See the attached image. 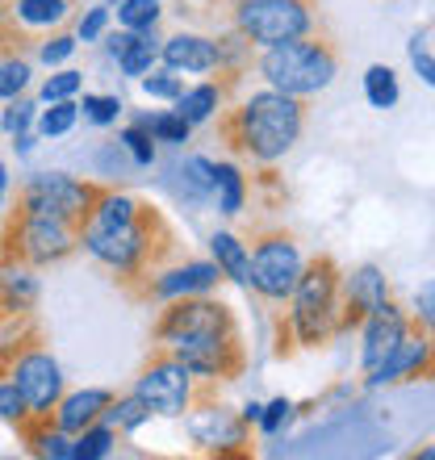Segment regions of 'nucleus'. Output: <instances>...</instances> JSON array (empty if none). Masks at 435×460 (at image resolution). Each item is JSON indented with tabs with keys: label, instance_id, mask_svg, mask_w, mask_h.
<instances>
[{
	"label": "nucleus",
	"instance_id": "c03bdc74",
	"mask_svg": "<svg viewBox=\"0 0 435 460\" xmlns=\"http://www.w3.org/2000/svg\"><path fill=\"white\" fill-rule=\"evenodd\" d=\"M105 25H109V9H88L75 38H80V42H97V38L105 34Z\"/></svg>",
	"mask_w": 435,
	"mask_h": 460
},
{
	"label": "nucleus",
	"instance_id": "20e7f679",
	"mask_svg": "<svg viewBox=\"0 0 435 460\" xmlns=\"http://www.w3.org/2000/svg\"><path fill=\"white\" fill-rule=\"evenodd\" d=\"M255 67L268 80V88L306 101V97H315V93H323L339 75V50L331 38L315 30V34H302V38H293V42L264 47Z\"/></svg>",
	"mask_w": 435,
	"mask_h": 460
},
{
	"label": "nucleus",
	"instance_id": "9b49d317",
	"mask_svg": "<svg viewBox=\"0 0 435 460\" xmlns=\"http://www.w3.org/2000/svg\"><path fill=\"white\" fill-rule=\"evenodd\" d=\"M134 394L146 402L151 414H164V419H181L189 411V394H193V373L184 368L176 356H172L164 343L151 348L146 364L138 368V381H134Z\"/></svg>",
	"mask_w": 435,
	"mask_h": 460
},
{
	"label": "nucleus",
	"instance_id": "4468645a",
	"mask_svg": "<svg viewBox=\"0 0 435 460\" xmlns=\"http://www.w3.org/2000/svg\"><path fill=\"white\" fill-rule=\"evenodd\" d=\"M386 297H389V285H386V272L377 264H364L351 277H343V285H339V310H335V335L360 331V323Z\"/></svg>",
	"mask_w": 435,
	"mask_h": 460
},
{
	"label": "nucleus",
	"instance_id": "09e8293b",
	"mask_svg": "<svg viewBox=\"0 0 435 460\" xmlns=\"http://www.w3.org/2000/svg\"><path fill=\"white\" fill-rule=\"evenodd\" d=\"M4 184H9V172H4V164H0V201H4Z\"/></svg>",
	"mask_w": 435,
	"mask_h": 460
},
{
	"label": "nucleus",
	"instance_id": "c756f323",
	"mask_svg": "<svg viewBox=\"0 0 435 460\" xmlns=\"http://www.w3.org/2000/svg\"><path fill=\"white\" fill-rule=\"evenodd\" d=\"M134 126H143L155 143H189V130H193L181 113H155V118L138 113V118H134Z\"/></svg>",
	"mask_w": 435,
	"mask_h": 460
},
{
	"label": "nucleus",
	"instance_id": "79ce46f5",
	"mask_svg": "<svg viewBox=\"0 0 435 460\" xmlns=\"http://www.w3.org/2000/svg\"><path fill=\"white\" fill-rule=\"evenodd\" d=\"M84 118L93 121V126H109V121H118V113L126 110L121 105V97H84Z\"/></svg>",
	"mask_w": 435,
	"mask_h": 460
},
{
	"label": "nucleus",
	"instance_id": "c85d7f7f",
	"mask_svg": "<svg viewBox=\"0 0 435 460\" xmlns=\"http://www.w3.org/2000/svg\"><path fill=\"white\" fill-rule=\"evenodd\" d=\"M364 97H368L373 110H394L398 105V75L389 72V67H381V63H373L364 72Z\"/></svg>",
	"mask_w": 435,
	"mask_h": 460
},
{
	"label": "nucleus",
	"instance_id": "9d476101",
	"mask_svg": "<svg viewBox=\"0 0 435 460\" xmlns=\"http://www.w3.org/2000/svg\"><path fill=\"white\" fill-rule=\"evenodd\" d=\"M13 385L22 389L30 414H47L55 411V402L63 398V373L55 356L47 348V335L38 323H25L22 327V348H17V360H13Z\"/></svg>",
	"mask_w": 435,
	"mask_h": 460
},
{
	"label": "nucleus",
	"instance_id": "37998d69",
	"mask_svg": "<svg viewBox=\"0 0 435 460\" xmlns=\"http://www.w3.org/2000/svg\"><path fill=\"white\" fill-rule=\"evenodd\" d=\"M80 47V38H72V34H59V38H50V42H42L38 47V59L47 63V67H55V63H63L72 50Z\"/></svg>",
	"mask_w": 435,
	"mask_h": 460
},
{
	"label": "nucleus",
	"instance_id": "0eeeda50",
	"mask_svg": "<svg viewBox=\"0 0 435 460\" xmlns=\"http://www.w3.org/2000/svg\"><path fill=\"white\" fill-rule=\"evenodd\" d=\"M226 13V25L255 50L293 42L318 30V0H214Z\"/></svg>",
	"mask_w": 435,
	"mask_h": 460
},
{
	"label": "nucleus",
	"instance_id": "aec40b11",
	"mask_svg": "<svg viewBox=\"0 0 435 460\" xmlns=\"http://www.w3.org/2000/svg\"><path fill=\"white\" fill-rule=\"evenodd\" d=\"M109 402H113V394H109V389H75V394H67V389H63V398L55 402L50 419H55V427H59V431L75 436V431H84V427L97 423L101 414H105Z\"/></svg>",
	"mask_w": 435,
	"mask_h": 460
},
{
	"label": "nucleus",
	"instance_id": "b1692460",
	"mask_svg": "<svg viewBox=\"0 0 435 460\" xmlns=\"http://www.w3.org/2000/svg\"><path fill=\"white\" fill-rule=\"evenodd\" d=\"M214 197L226 218L243 214V206H247V181H243V172L235 164H214Z\"/></svg>",
	"mask_w": 435,
	"mask_h": 460
},
{
	"label": "nucleus",
	"instance_id": "7ed1b4c3",
	"mask_svg": "<svg viewBox=\"0 0 435 460\" xmlns=\"http://www.w3.org/2000/svg\"><path fill=\"white\" fill-rule=\"evenodd\" d=\"M306 130V105L302 97L264 88L235 105V110H218V138L235 151V155L252 159V164H277L289 155L293 143Z\"/></svg>",
	"mask_w": 435,
	"mask_h": 460
},
{
	"label": "nucleus",
	"instance_id": "2eb2a0df",
	"mask_svg": "<svg viewBox=\"0 0 435 460\" xmlns=\"http://www.w3.org/2000/svg\"><path fill=\"white\" fill-rule=\"evenodd\" d=\"M38 297H42V285H38L34 268L25 264L0 268V340H9L25 323H34Z\"/></svg>",
	"mask_w": 435,
	"mask_h": 460
},
{
	"label": "nucleus",
	"instance_id": "a211bd4d",
	"mask_svg": "<svg viewBox=\"0 0 435 460\" xmlns=\"http://www.w3.org/2000/svg\"><path fill=\"white\" fill-rule=\"evenodd\" d=\"M159 59L168 63L172 72H193L206 75L218 67V47L206 34H172L159 42Z\"/></svg>",
	"mask_w": 435,
	"mask_h": 460
},
{
	"label": "nucleus",
	"instance_id": "6ab92c4d",
	"mask_svg": "<svg viewBox=\"0 0 435 460\" xmlns=\"http://www.w3.org/2000/svg\"><path fill=\"white\" fill-rule=\"evenodd\" d=\"M109 55L118 59L121 75H146L151 72V63L159 59V34L155 25H146V30H121V34H109Z\"/></svg>",
	"mask_w": 435,
	"mask_h": 460
},
{
	"label": "nucleus",
	"instance_id": "5701e85b",
	"mask_svg": "<svg viewBox=\"0 0 435 460\" xmlns=\"http://www.w3.org/2000/svg\"><path fill=\"white\" fill-rule=\"evenodd\" d=\"M222 101H226V93L218 88V80H209V84L184 88L181 97H176V113H181L189 126H201V121H209L218 110H222Z\"/></svg>",
	"mask_w": 435,
	"mask_h": 460
},
{
	"label": "nucleus",
	"instance_id": "473e14b6",
	"mask_svg": "<svg viewBox=\"0 0 435 460\" xmlns=\"http://www.w3.org/2000/svg\"><path fill=\"white\" fill-rule=\"evenodd\" d=\"M118 146H126V151H130V159L138 164V168H151V164H155V138H151L143 126H126Z\"/></svg>",
	"mask_w": 435,
	"mask_h": 460
},
{
	"label": "nucleus",
	"instance_id": "a878e982",
	"mask_svg": "<svg viewBox=\"0 0 435 460\" xmlns=\"http://www.w3.org/2000/svg\"><path fill=\"white\" fill-rule=\"evenodd\" d=\"M151 419V411H146V402L138 398V394H130V398H113L105 406V414H101V423H109L118 436H130V431H138V427Z\"/></svg>",
	"mask_w": 435,
	"mask_h": 460
},
{
	"label": "nucleus",
	"instance_id": "ea45409f",
	"mask_svg": "<svg viewBox=\"0 0 435 460\" xmlns=\"http://www.w3.org/2000/svg\"><path fill=\"white\" fill-rule=\"evenodd\" d=\"M80 84H84V75L80 72H55V75H47V84H42V101H67V97H75L80 93Z\"/></svg>",
	"mask_w": 435,
	"mask_h": 460
},
{
	"label": "nucleus",
	"instance_id": "49530a36",
	"mask_svg": "<svg viewBox=\"0 0 435 460\" xmlns=\"http://www.w3.org/2000/svg\"><path fill=\"white\" fill-rule=\"evenodd\" d=\"M431 314H435V289L423 285V293H419V318H414V323H423V327L431 331Z\"/></svg>",
	"mask_w": 435,
	"mask_h": 460
},
{
	"label": "nucleus",
	"instance_id": "f3484780",
	"mask_svg": "<svg viewBox=\"0 0 435 460\" xmlns=\"http://www.w3.org/2000/svg\"><path fill=\"white\" fill-rule=\"evenodd\" d=\"M364 331V348H360V364H364V373H373L377 364L386 360L389 351L398 348V340L411 331V318L402 314L398 305H394V297H386V302L377 305L373 314L360 323Z\"/></svg>",
	"mask_w": 435,
	"mask_h": 460
},
{
	"label": "nucleus",
	"instance_id": "7c9ffc66",
	"mask_svg": "<svg viewBox=\"0 0 435 460\" xmlns=\"http://www.w3.org/2000/svg\"><path fill=\"white\" fill-rule=\"evenodd\" d=\"M75 118H80V105H75L72 97L50 101V110L38 118V134H42V138H59V134H67L75 126Z\"/></svg>",
	"mask_w": 435,
	"mask_h": 460
},
{
	"label": "nucleus",
	"instance_id": "4be33fe9",
	"mask_svg": "<svg viewBox=\"0 0 435 460\" xmlns=\"http://www.w3.org/2000/svg\"><path fill=\"white\" fill-rule=\"evenodd\" d=\"M176 193L184 206H209L214 201V164L206 155H189L176 168Z\"/></svg>",
	"mask_w": 435,
	"mask_h": 460
},
{
	"label": "nucleus",
	"instance_id": "412c9836",
	"mask_svg": "<svg viewBox=\"0 0 435 460\" xmlns=\"http://www.w3.org/2000/svg\"><path fill=\"white\" fill-rule=\"evenodd\" d=\"M9 9L25 34L42 38L47 30H55V25H63L72 17L75 0H9Z\"/></svg>",
	"mask_w": 435,
	"mask_h": 460
},
{
	"label": "nucleus",
	"instance_id": "6e6552de",
	"mask_svg": "<svg viewBox=\"0 0 435 460\" xmlns=\"http://www.w3.org/2000/svg\"><path fill=\"white\" fill-rule=\"evenodd\" d=\"M297 272H302V247L293 239V230H255L252 255H247V289L260 302H289Z\"/></svg>",
	"mask_w": 435,
	"mask_h": 460
},
{
	"label": "nucleus",
	"instance_id": "c9c22d12",
	"mask_svg": "<svg viewBox=\"0 0 435 460\" xmlns=\"http://www.w3.org/2000/svg\"><path fill=\"white\" fill-rule=\"evenodd\" d=\"M30 121H34V101L30 97H9V105H4V113H0V130L17 138V134L30 130Z\"/></svg>",
	"mask_w": 435,
	"mask_h": 460
},
{
	"label": "nucleus",
	"instance_id": "ddd939ff",
	"mask_svg": "<svg viewBox=\"0 0 435 460\" xmlns=\"http://www.w3.org/2000/svg\"><path fill=\"white\" fill-rule=\"evenodd\" d=\"M427 376H431V331L423 323H411V331L398 340V348L364 376V385L381 389V385H398V381H427Z\"/></svg>",
	"mask_w": 435,
	"mask_h": 460
},
{
	"label": "nucleus",
	"instance_id": "dca6fc26",
	"mask_svg": "<svg viewBox=\"0 0 435 460\" xmlns=\"http://www.w3.org/2000/svg\"><path fill=\"white\" fill-rule=\"evenodd\" d=\"M222 280L218 264H206V260H176L164 272L151 277L143 302H168V297H184V293H209Z\"/></svg>",
	"mask_w": 435,
	"mask_h": 460
},
{
	"label": "nucleus",
	"instance_id": "cd10ccee",
	"mask_svg": "<svg viewBox=\"0 0 435 460\" xmlns=\"http://www.w3.org/2000/svg\"><path fill=\"white\" fill-rule=\"evenodd\" d=\"M42 38L25 34L22 25H17V17H13L9 0H0V59H22L30 47H38Z\"/></svg>",
	"mask_w": 435,
	"mask_h": 460
},
{
	"label": "nucleus",
	"instance_id": "f257e3e1",
	"mask_svg": "<svg viewBox=\"0 0 435 460\" xmlns=\"http://www.w3.org/2000/svg\"><path fill=\"white\" fill-rule=\"evenodd\" d=\"M151 340L176 356L193 376L209 381H239L247 373V343L235 310L206 293H184L168 297L159 310Z\"/></svg>",
	"mask_w": 435,
	"mask_h": 460
},
{
	"label": "nucleus",
	"instance_id": "f704fd0d",
	"mask_svg": "<svg viewBox=\"0 0 435 460\" xmlns=\"http://www.w3.org/2000/svg\"><path fill=\"white\" fill-rule=\"evenodd\" d=\"M411 63L414 72H419V80L423 84H435V59H431V22L419 30V34L411 38Z\"/></svg>",
	"mask_w": 435,
	"mask_h": 460
},
{
	"label": "nucleus",
	"instance_id": "de8ad7c7",
	"mask_svg": "<svg viewBox=\"0 0 435 460\" xmlns=\"http://www.w3.org/2000/svg\"><path fill=\"white\" fill-rule=\"evenodd\" d=\"M243 419H247V423H255V419H260V402H247V406H243Z\"/></svg>",
	"mask_w": 435,
	"mask_h": 460
},
{
	"label": "nucleus",
	"instance_id": "a18cd8bd",
	"mask_svg": "<svg viewBox=\"0 0 435 460\" xmlns=\"http://www.w3.org/2000/svg\"><path fill=\"white\" fill-rule=\"evenodd\" d=\"M293 351H297V340H293L289 314H285V318H277V348H272V356H277V360H289Z\"/></svg>",
	"mask_w": 435,
	"mask_h": 460
},
{
	"label": "nucleus",
	"instance_id": "f03ea898",
	"mask_svg": "<svg viewBox=\"0 0 435 460\" xmlns=\"http://www.w3.org/2000/svg\"><path fill=\"white\" fill-rule=\"evenodd\" d=\"M80 247H84L130 302H143L146 285L155 272L181 260V234L168 222V214L155 206L138 201L126 222L113 226H84L80 230Z\"/></svg>",
	"mask_w": 435,
	"mask_h": 460
},
{
	"label": "nucleus",
	"instance_id": "f8f14e48",
	"mask_svg": "<svg viewBox=\"0 0 435 460\" xmlns=\"http://www.w3.org/2000/svg\"><path fill=\"white\" fill-rule=\"evenodd\" d=\"M189 414V436H193V444H201V448L209 452V456H247L252 452V423L243 419V414H235L230 406H222V398L218 402H206V406H193Z\"/></svg>",
	"mask_w": 435,
	"mask_h": 460
},
{
	"label": "nucleus",
	"instance_id": "39448f33",
	"mask_svg": "<svg viewBox=\"0 0 435 460\" xmlns=\"http://www.w3.org/2000/svg\"><path fill=\"white\" fill-rule=\"evenodd\" d=\"M339 285H343V268L335 255H310L293 280L289 293V327L297 348H323L335 340V310H339Z\"/></svg>",
	"mask_w": 435,
	"mask_h": 460
},
{
	"label": "nucleus",
	"instance_id": "423d86ee",
	"mask_svg": "<svg viewBox=\"0 0 435 460\" xmlns=\"http://www.w3.org/2000/svg\"><path fill=\"white\" fill-rule=\"evenodd\" d=\"M80 252V230L50 214H34L13 201L9 218L0 222V268L4 264H25V268H50L63 264Z\"/></svg>",
	"mask_w": 435,
	"mask_h": 460
},
{
	"label": "nucleus",
	"instance_id": "4c0bfd02",
	"mask_svg": "<svg viewBox=\"0 0 435 460\" xmlns=\"http://www.w3.org/2000/svg\"><path fill=\"white\" fill-rule=\"evenodd\" d=\"M25 414H30V406H25L22 389L13 385V376H4V381H0V419H4L9 427H17Z\"/></svg>",
	"mask_w": 435,
	"mask_h": 460
},
{
	"label": "nucleus",
	"instance_id": "1a4fd4ad",
	"mask_svg": "<svg viewBox=\"0 0 435 460\" xmlns=\"http://www.w3.org/2000/svg\"><path fill=\"white\" fill-rule=\"evenodd\" d=\"M109 184L101 181H75L67 172H38L30 181L17 184L13 201L22 209H34V214H50V218L72 222L75 230H84L88 214L97 206V197L105 193Z\"/></svg>",
	"mask_w": 435,
	"mask_h": 460
},
{
	"label": "nucleus",
	"instance_id": "393cba45",
	"mask_svg": "<svg viewBox=\"0 0 435 460\" xmlns=\"http://www.w3.org/2000/svg\"><path fill=\"white\" fill-rule=\"evenodd\" d=\"M209 252H214V264H218L222 277L247 285V247H243L230 230H218L214 239H209Z\"/></svg>",
	"mask_w": 435,
	"mask_h": 460
},
{
	"label": "nucleus",
	"instance_id": "2f4dec72",
	"mask_svg": "<svg viewBox=\"0 0 435 460\" xmlns=\"http://www.w3.org/2000/svg\"><path fill=\"white\" fill-rule=\"evenodd\" d=\"M30 456H42V460H72V436L59 431V427H47V431H38L30 444H25Z\"/></svg>",
	"mask_w": 435,
	"mask_h": 460
},
{
	"label": "nucleus",
	"instance_id": "58836bf2",
	"mask_svg": "<svg viewBox=\"0 0 435 460\" xmlns=\"http://www.w3.org/2000/svg\"><path fill=\"white\" fill-rule=\"evenodd\" d=\"M143 80V93L146 97H159V101H176L184 93V84H181V75L172 72H155V75H138Z\"/></svg>",
	"mask_w": 435,
	"mask_h": 460
},
{
	"label": "nucleus",
	"instance_id": "72a5a7b5",
	"mask_svg": "<svg viewBox=\"0 0 435 460\" xmlns=\"http://www.w3.org/2000/svg\"><path fill=\"white\" fill-rule=\"evenodd\" d=\"M118 22L126 30H146V25L159 22V0H121Z\"/></svg>",
	"mask_w": 435,
	"mask_h": 460
},
{
	"label": "nucleus",
	"instance_id": "e433bc0d",
	"mask_svg": "<svg viewBox=\"0 0 435 460\" xmlns=\"http://www.w3.org/2000/svg\"><path fill=\"white\" fill-rule=\"evenodd\" d=\"M30 84V63L25 59H0V101L22 97Z\"/></svg>",
	"mask_w": 435,
	"mask_h": 460
},
{
	"label": "nucleus",
	"instance_id": "a19ab883",
	"mask_svg": "<svg viewBox=\"0 0 435 460\" xmlns=\"http://www.w3.org/2000/svg\"><path fill=\"white\" fill-rule=\"evenodd\" d=\"M289 419H293V402L289 398H277V402H268V406H260V419H255V423H260V431H264V436H277Z\"/></svg>",
	"mask_w": 435,
	"mask_h": 460
},
{
	"label": "nucleus",
	"instance_id": "bb28decb",
	"mask_svg": "<svg viewBox=\"0 0 435 460\" xmlns=\"http://www.w3.org/2000/svg\"><path fill=\"white\" fill-rule=\"evenodd\" d=\"M113 444H118V431L97 419L93 427H84V431L72 436V460H101L113 452Z\"/></svg>",
	"mask_w": 435,
	"mask_h": 460
}]
</instances>
